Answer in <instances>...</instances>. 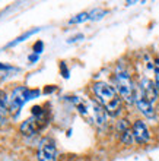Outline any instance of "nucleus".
<instances>
[{
  "instance_id": "f8f14e48",
  "label": "nucleus",
  "mask_w": 159,
  "mask_h": 161,
  "mask_svg": "<svg viewBox=\"0 0 159 161\" xmlns=\"http://www.w3.org/2000/svg\"><path fill=\"white\" fill-rule=\"evenodd\" d=\"M38 31H40V28H35V30H32V31H28L26 34H24V35H21V37H18L15 41H12V42H9L8 44V47H13V46H16V44H19V42H22L24 40H26V38H29L31 35H34V34H37Z\"/></svg>"
},
{
  "instance_id": "4468645a",
  "label": "nucleus",
  "mask_w": 159,
  "mask_h": 161,
  "mask_svg": "<svg viewBox=\"0 0 159 161\" xmlns=\"http://www.w3.org/2000/svg\"><path fill=\"white\" fill-rule=\"evenodd\" d=\"M105 10L104 9H95V10H92V12L89 13V19L91 21H98V19H101L102 16H105Z\"/></svg>"
},
{
  "instance_id": "aec40b11",
  "label": "nucleus",
  "mask_w": 159,
  "mask_h": 161,
  "mask_svg": "<svg viewBox=\"0 0 159 161\" xmlns=\"http://www.w3.org/2000/svg\"><path fill=\"white\" fill-rule=\"evenodd\" d=\"M37 60H38V54L34 53L32 56H29V62H37Z\"/></svg>"
},
{
  "instance_id": "ddd939ff",
  "label": "nucleus",
  "mask_w": 159,
  "mask_h": 161,
  "mask_svg": "<svg viewBox=\"0 0 159 161\" xmlns=\"http://www.w3.org/2000/svg\"><path fill=\"white\" fill-rule=\"evenodd\" d=\"M88 19H89V13L82 12V13H79V15L73 16L69 22H70V24H80V22H85V21H88Z\"/></svg>"
},
{
  "instance_id": "6ab92c4d",
  "label": "nucleus",
  "mask_w": 159,
  "mask_h": 161,
  "mask_svg": "<svg viewBox=\"0 0 159 161\" xmlns=\"http://www.w3.org/2000/svg\"><path fill=\"white\" fill-rule=\"evenodd\" d=\"M12 66H6V64H2L0 63V70H12Z\"/></svg>"
},
{
  "instance_id": "2eb2a0df",
  "label": "nucleus",
  "mask_w": 159,
  "mask_h": 161,
  "mask_svg": "<svg viewBox=\"0 0 159 161\" xmlns=\"http://www.w3.org/2000/svg\"><path fill=\"white\" fill-rule=\"evenodd\" d=\"M153 70H155V85L158 88V92H159V57L155 59V63H153Z\"/></svg>"
},
{
  "instance_id": "1a4fd4ad",
  "label": "nucleus",
  "mask_w": 159,
  "mask_h": 161,
  "mask_svg": "<svg viewBox=\"0 0 159 161\" xmlns=\"http://www.w3.org/2000/svg\"><path fill=\"white\" fill-rule=\"evenodd\" d=\"M9 113V98L4 91H0V126L6 123V116Z\"/></svg>"
},
{
  "instance_id": "7ed1b4c3",
  "label": "nucleus",
  "mask_w": 159,
  "mask_h": 161,
  "mask_svg": "<svg viewBox=\"0 0 159 161\" xmlns=\"http://www.w3.org/2000/svg\"><path fill=\"white\" fill-rule=\"evenodd\" d=\"M37 158L38 161H57V147L54 139L45 136L40 141L37 148Z\"/></svg>"
},
{
  "instance_id": "f257e3e1",
  "label": "nucleus",
  "mask_w": 159,
  "mask_h": 161,
  "mask_svg": "<svg viewBox=\"0 0 159 161\" xmlns=\"http://www.w3.org/2000/svg\"><path fill=\"white\" fill-rule=\"evenodd\" d=\"M92 92L95 100L104 107L109 116L113 117L120 116V113L123 111V100L114 86H111L107 82L98 80L92 85Z\"/></svg>"
},
{
  "instance_id": "6e6552de",
  "label": "nucleus",
  "mask_w": 159,
  "mask_h": 161,
  "mask_svg": "<svg viewBox=\"0 0 159 161\" xmlns=\"http://www.w3.org/2000/svg\"><path fill=\"white\" fill-rule=\"evenodd\" d=\"M139 89L145 94V97L152 103V104H155L158 101V97H159V92H158V88H156L155 82L149 78H142L140 80V84H139Z\"/></svg>"
},
{
  "instance_id": "20e7f679",
  "label": "nucleus",
  "mask_w": 159,
  "mask_h": 161,
  "mask_svg": "<svg viewBox=\"0 0 159 161\" xmlns=\"http://www.w3.org/2000/svg\"><path fill=\"white\" fill-rule=\"evenodd\" d=\"M26 89L25 86H18L9 97V113H12L13 117L19 114L22 106L26 103Z\"/></svg>"
},
{
  "instance_id": "39448f33",
  "label": "nucleus",
  "mask_w": 159,
  "mask_h": 161,
  "mask_svg": "<svg viewBox=\"0 0 159 161\" xmlns=\"http://www.w3.org/2000/svg\"><path fill=\"white\" fill-rule=\"evenodd\" d=\"M107 116L108 113L96 100H89V120L93 122L96 126H107Z\"/></svg>"
},
{
  "instance_id": "dca6fc26",
  "label": "nucleus",
  "mask_w": 159,
  "mask_h": 161,
  "mask_svg": "<svg viewBox=\"0 0 159 161\" xmlns=\"http://www.w3.org/2000/svg\"><path fill=\"white\" fill-rule=\"evenodd\" d=\"M38 95H40V91H38V89H26V101H29V100L38 97Z\"/></svg>"
},
{
  "instance_id": "0eeeda50",
  "label": "nucleus",
  "mask_w": 159,
  "mask_h": 161,
  "mask_svg": "<svg viewBox=\"0 0 159 161\" xmlns=\"http://www.w3.org/2000/svg\"><path fill=\"white\" fill-rule=\"evenodd\" d=\"M131 132H133L134 141L136 144H147L149 139H151V132H149V127L143 120H136V122L131 125Z\"/></svg>"
},
{
  "instance_id": "9b49d317",
  "label": "nucleus",
  "mask_w": 159,
  "mask_h": 161,
  "mask_svg": "<svg viewBox=\"0 0 159 161\" xmlns=\"http://www.w3.org/2000/svg\"><path fill=\"white\" fill-rule=\"evenodd\" d=\"M115 129H117L118 135H121V133H124V132L130 130L131 126H130V123H129V120L127 119H120L117 122V125H115Z\"/></svg>"
},
{
  "instance_id": "423d86ee",
  "label": "nucleus",
  "mask_w": 159,
  "mask_h": 161,
  "mask_svg": "<svg viewBox=\"0 0 159 161\" xmlns=\"http://www.w3.org/2000/svg\"><path fill=\"white\" fill-rule=\"evenodd\" d=\"M134 104H136L137 110L140 111L145 117H147V119H155V116H156L155 107H153V104L145 97V94L139 89V86H137V91H136V100H134Z\"/></svg>"
},
{
  "instance_id": "f3484780",
  "label": "nucleus",
  "mask_w": 159,
  "mask_h": 161,
  "mask_svg": "<svg viewBox=\"0 0 159 161\" xmlns=\"http://www.w3.org/2000/svg\"><path fill=\"white\" fill-rule=\"evenodd\" d=\"M42 50H44V42L42 41H37L34 44V53H35V54H40Z\"/></svg>"
},
{
  "instance_id": "f03ea898",
  "label": "nucleus",
  "mask_w": 159,
  "mask_h": 161,
  "mask_svg": "<svg viewBox=\"0 0 159 161\" xmlns=\"http://www.w3.org/2000/svg\"><path fill=\"white\" fill-rule=\"evenodd\" d=\"M114 85H115V91L121 97L123 101L129 103V104H134L137 86L134 85L133 79H131V76H130V73L127 70L117 69V72L114 75Z\"/></svg>"
},
{
  "instance_id": "a211bd4d",
  "label": "nucleus",
  "mask_w": 159,
  "mask_h": 161,
  "mask_svg": "<svg viewBox=\"0 0 159 161\" xmlns=\"http://www.w3.org/2000/svg\"><path fill=\"white\" fill-rule=\"evenodd\" d=\"M61 72H63L64 78H69V70H67V68H66V64L64 63H61Z\"/></svg>"
},
{
  "instance_id": "9d476101",
  "label": "nucleus",
  "mask_w": 159,
  "mask_h": 161,
  "mask_svg": "<svg viewBox=\"0 0 159 161\" xmlns=\"http://www.w3.org/2000/svg\"><path fill=\"white\" fill-rule=\"evenodd\" d=\"M120 141H121V144L127 145V147L133 145L136 141H134V136H133L131 129H130V130H127V132H124V133H121V135H120Z\"/></svg>"
}]
</instances>
